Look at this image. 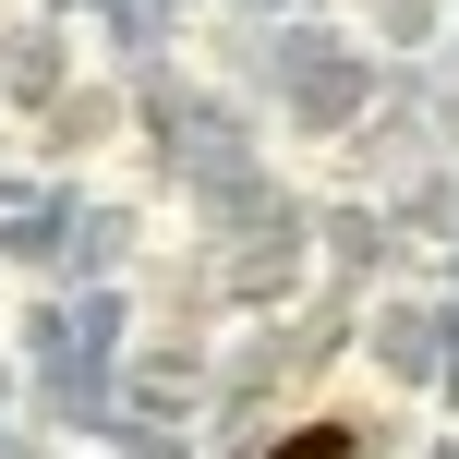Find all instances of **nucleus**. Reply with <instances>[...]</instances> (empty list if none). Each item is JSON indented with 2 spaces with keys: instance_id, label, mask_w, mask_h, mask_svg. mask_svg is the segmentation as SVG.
Returning <instances> with one entry per match:
<instances>
[{
  "instance_id": "0eeeda50",
  "label": "nucleus",
  "mask_w": 459,
  "mask_h": 459,
  "mask_svg": "<svg viewBox=\"0 0 459 459\" xmlns=\"http://www.w3.org/2000/svg\"><path fill=\"white\" fill-rule=\"evenodd\" d=\"M351 13L375 24V37H363L375 61H423V48L447 37V24H436V0H351Z\"/></svg>"
},
{
  "instance_id": "f257e3e1",
  "label": "nucleus",
  "mask_w": 459,
  "mask_h": 459,
  "mask_svg": "<svg viewBox=\"0 0 459 459\" xmlns=\"http://www.w3.org/2000/svg\"><path fill=\"white\" fill-rule=\"evenodd\" d=\"M351 158V194H387L411 182V169H447L459 158V73L447 61H387V85H375V109L339 134Z\"/></svg>"
},
{
  "instance_id": "9b49d317",
  "label": "nucleus",
  "mask_w": 459,
  "mask_h": 459,
  "mask_svg": "<svg viewBox=\"0 0 459 459\" xmlns=\"http://www.w3.org/2000/svg\"><path fill=\"white\" fill-rule=\"evenodd\" d=\"M13 399H24V375H13V363H0V423H13Z\"/></svg>"
},
{
  "instance_id": "f03ea898",
  "label": "nucleus",
  "mask_w": 459,
  "mask_h": 459,
  "mask_svg": "<svg viewBox=\"0 0 459 459\" xmlns=\"http://www.w3.org/2000/svg\"><path fill=\"white\" fill-rule=\"evenodd\" d=\"M351 339L375 351V375L387 387H447V290H411V302H375V326H351Z\"/></svg>"
},
{
  "instance_id": "f8f14e48",
  "label": "nucleus",
  "mask_w": 459,
  "mask_h": 459,
  "mask_svg": "<svg viewBox=\"0 0 459 459\" xmlns=\"http://www.w3.org/2000/svg\"><path fill=\"white\" fill-rule=\"evenodd\" d=\"M423 459H459V447H447V436H436V447H423Z\"/></svg>"
},
{
  "instance_id": "9d476101",
  "label": "nucleus",
  "mask_w": 459,
  "mask_h": 459,
  "mask_svg": "<svg viewBox=\"0 0 459 459\" xmlns=\"http://www.w3.org/2000/svg\"><path fill=\"white\" fill-rule=\"evenodd\" d=\"M37 13H48V24H73V13H97V0H37Z\"/></svg>"
},
{
  "instance_id": "1a4fd4ad",
  "label": "nucleus",
  "mask_w": 459,
  "mask_h": 459,
  "mask_svg": "<svg viewBox=\"0 0 459 459\" xmlns=\"http://www.w3.org/2000/svg\"><path fill=\"white\" fill-rule=\"evenodd\" d=\"M13 206H24V169H13V158H0V218H13Z\"/></svg>"
},
{
  "instance_id": "20e7f679",
  "label": "nucleus",
  "mask_w": 459,
  "mask_h": 459,
  "mask_svg": "<svg viewBox=\"0 0 459 459\" xmlns=\"http://www.w3.org/2000/svg\"><path fill=\"white\" fill-rule=\"evenodd\" d=\"M121 121H134L121 73H109V85H61V97L37 109V169H73V158H97V145L121 134Z\"/></svg>"
},
{
  "instance_id": "ddd939ff",
  "label": "nucleus",
  "mask_w": 459,
  "mask_h": 459,
  "mask_svg": "<svg viewBox=\"0 0 459 459\" xmlns=\"http://www.w3.org/2000/svg\"><path fill=\"white\" fill-rule=\"evenodd\" d=\"M97 459H109V447H97Z\"/></svg>"
},
{
  "instance_id": "7ed1b4c3",
  "label": "nucleus",
  "mask_w": 459,
  "mask_h": 459,
  "mask_svg": "<svg viewBox=\"0 0 459 459\" xmlns=\"http://www.w3.org/2000/svg\"><path fill=\"white\" fill-rule=\"evenodd\" d=\"M399 254H411V242L387 230L375 194H326V206H315V278H326V290H375Z\"/></svg>"
},
{
  "instance_id": "39448f33",
  "label": "nucleus",
  "mask_w": 459,
  "mask_h": 459,
  "mask_svg": "<svg viewBox=\"0 0 459 459\" xmlns=\"http://www.w3.org/2000/svg\"><path fill=\"white\" fill-rule=\"evenodd\" d=\"M73 85V24H13V37H0V97H13V109H48V97Z\"/></svg>"
},
{
  "instance_id": "423d86ee",
  "label": "nucleus",
  "mask_w": 459,
  "mask_h": 459,
  "mask_svg": "<svg viewBox=\"0 0 459 459\" xmlns=\"http://www.w3.org/2000/svg\"><path fill=\"white\" fill-rule=\"evenodd\" d=\"M375 206H387V230H399V242H459V158L447 169H411V182H387V194H375Z\"/></svg>"
},
{
  "instance_id": "6e6552de",
  "label": "nucleus",
  "mask_w": 459,
  "mask_h": 459,
  "mask_svg": "<svg viewBox=\"0 0 459 459\" xmlns=\"http://www.w3.org/2000/svg\"><path fill=\"white\" fill-rule=\"evenodd\" d=\"M0 459H48V436L37 423H0Z\"/></svg>"
}]
</instances>
